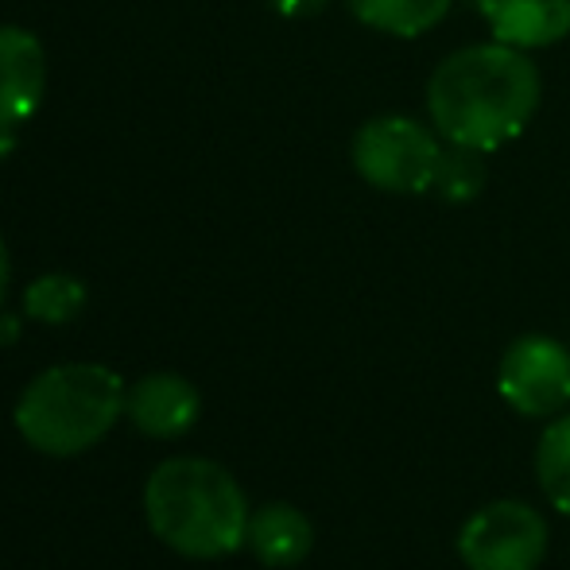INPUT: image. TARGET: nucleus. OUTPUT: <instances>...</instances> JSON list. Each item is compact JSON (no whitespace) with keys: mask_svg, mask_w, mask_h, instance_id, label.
<instances>
[{"mask_svg":"<svg viewBox=\"0 0 570 570\" xmlns=\"http://www.w3.org/2000/svg\"><path fill=\"white\" fill-rule=\"evenodd\" d=\"M548 520L524 501H489L465 517L458 559L465 570H535L548 556Z\"/></svg>","mask_w":570,"mask_h":570,"instance_id":"39448f33","label":"nucleus"},{"mask_svg":"<svg viewBox=\"0 0 570 570\" xmlns=\"http://www.w3.org/2000/svg\"><path fill=\"white\" fill-rule=\"evenodd\" d=\"M125 412V384L106 365H55L23 389L16 428L39 454L70 458L90 451Z\"/></svg>","mask_w":570,"mask_h":570,"instance_id":"7ed1b4c3","label":"nucleus"},{"mask_svg":"<svg viewBox=\"0 0 570 570\" xmlns=\"http://www.w3.org/2000/svg\"><path fill=\"white\" fill-rule=\"evenodd\" d=\"M125 412L140 435L179 439L198 423L203 400L198 389L179 373H151L125 392Z\"/></svg>","mask_w":570,"mask_h":570,"instance_id":"0eeeda50","label":"nucleus"},{"mask_svg":"<svg viewBox=\"0 0 570 570\" xmlns=\"http://www.w3.org/2000/svg\"><path fill=\"white\" fill-rule=\"evenodd\" d=\"M485 151L458 148V144H443L435 179H431V195L446 206H465L485 190Z\"/></svg>","mask_w":570,"mask_h":570,"instance_id":"ddd939ff","label":"nucleus"},{"mask_svg":"<svg viewBox=\"0 0 570 570\" xmlns=\"http://www.w3.org/2000/svg\"><path fill=\"white\" fill-rule=\"evenodd\" d=\"M497 392L512 412L551 420L570 404V350L548 334H524L501 353Z\"/></svg>","mask_w":570,"mask_h":570,"instance_id":"423d86ee","label":"nucleus"},{"mask_svg":"<svg viewBox=\"0 0 570 570\" xmlns=\"http://www.w3.org/2000/svg\"><path fill=\"white\" fill-rule=\"evenodd\" d=\"M86 307V284L67 272H47V276L31 279L23 292V315L47 326H62L70 318H78V311Z\"/></svg>","mask_w":570,"mask_h":570,"instance_id":"4468645a","label":"nucleus"},{"mask_svg":"<svg viewBox=\"0 0 570 570\" xmlns=\"http://www.w3.org/2000/svg\"><path fill=\"white\" fill-rule=\"evenodd\" d=\"M272 8H276L279 16H287V20H307V16H318L331 0H268Z\"/></svg>","mask_w":570,"mask_h":570,"instance_id":"2eb2a0df","label":"nucleus"},{"mask_svg":"<svg viewBox=\"0 0 570 570\" xmlns=\"http://www.w3.org/2000/svg\"><path fill=\"white\" fill-rule=\"evenodd\" d=\"M8 279H12V264H8L4 237H0V303H4V295H8Z\"/></svg>","mask_w":570,"mask_h":570,"instance_id":"f3484780","label":"nucleus"},{"mask_svg":"<svg viewBox=\"0 0 570 570\" xmlns=\"http://www.w3.org/2000/svg\"><path fill=\"white\" fill-rule=\"evenodd\" d=\"M454 0H350V12L365 28L392 39H420L446 20Z\"/></svg>","mask_w":570,"mask_h":570,"instance_id":"9b49d317","label":"nucleus"},{"mask_svg":"<svg viewBox=\"0 0 570 570\" xmlns=\"http://www.w3.org/2000/svg\"><path fill=\"white\" fill-rule=\"evenodd\" d=\"M443 136L435 125H423L404 114L368 117L353 132L350 156L357 175L373 190L384 195H431L439 156H443Z\"/></svg>","mask_w":570,"mask_h":570,"instance_id":"20e7f679","label":"nucleus"},{"mask_svg":"<svg viewBox=\"0 0 570 570\" xmlns=\"http://www.w3.org/2000/svg\"><path fill=\"white\" fill-rule=\"evenodd\" d=\"M144 512L159 540L187 559H226L245 548L248 501L210 458H167L144 485Z\"/></svg>","mask_w":570,"mask_h":570,"instance_id":"f03ea898","label":"nucleus"},{"mask_svg":"<svg viewBox=\"0 0 570 570\" xmlns=\"http://www.w3.org/2000/svg\"><path fill=\"white\" fill-rule=\"evenodd\" d=\"M493 39L520 51H543L570 36V0H473Z\"/></svg>","mask_w":570,"mask_h":570,"instance_id":"1a4fd4ad","label":"nucleus"},{"mask_svg":"<svg viewBox=\"0 0 570 570\" xmlns=\"http://www.w3.org/2000/svg\"><path fill=\"white\" fill-rule=\"evenodd\" d=\"M47 90V51L28 28L0 23V117L23 125Z\"/></svg>","mask_w":570,"mask_h":570,"instance_id":"6e6552de","label":"nucleus"},{"mask_svg":"<svg viewBox=\"0 0 570 570\" xmlns=\"http://www.w3.org/2000/svg\"><path fill=\"white\" fill-rule=\"evenodd\" d=\"M16 144H20V125H16V120H8V117H0V164L12 156Z\"/></svg>","mask_w":570,"mask_h":570,"instance_id":"dca6fc26","label":"nucleus"},{"mask_svg":"<svg viewBox=\"0 0 570 570\" xmlns=\"http://www.w3.org/2000/svg\"><path fill=\"white\" fill-rule=\"evenodd\" d=\"M535 481L551 509L570 517V412L556 415L535 443Z\"/></svg>","mask_w":570,"mask_h":570,"instance_id":"f8f14e48","label":"nucleus"},{"mask_svg":"<svg viewBox=\"0 0 570 570\" xmlns=\"http://www.w3.org/2000/svg\"><path fill=\"white\" fill-rule=\"evenodd\" d=\"M543 98V82L528 51L493 43H470L446 55L428 78V117L446 144L473 151H497L512 144Z\"/></svg>","mask_w":570,"mask_h":570,"instance_id":"f257e3e1","label":"nucleus"},{"mask_svg":"<svg viewBox=\"0 0 570 570\" xmlns=\"http://www.w3.org/2000/svg\"><path fill=\"white\" fill-rule=\"evenodd\" d=\"M245 548L264 567H299L315 548V528L295 504H264L248 517Z\"/></svg>","mask_w":570,"mask_h":570,"instance_id":"9d476101","label":"nucleus"}]
</instances>
